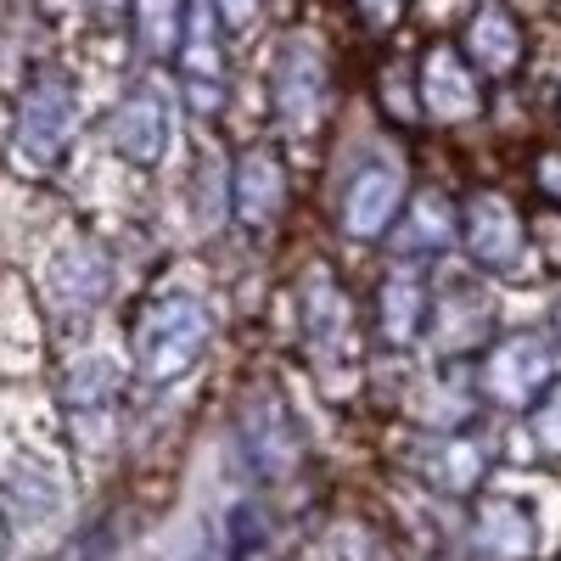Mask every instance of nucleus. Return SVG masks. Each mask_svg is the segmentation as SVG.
<instances>
[{
	"label": "nucleus",
	"mask_w": 561,
	"mask_h": 561,
	"mask_svg": "<svg viewBox=\"0 0 561 561\" xmlns=\"http://www.w3.org/2000/svg\"><path fill=\"white\" fill-rule=\"evenodd\" d=\"M534 438L545 455H561V388L545 393V404L534 410Z\"/></svg>",
	"instance_id": "nucleus-10"
},
{
	"label": "nucleus",
	"mask_w": 561,
	"mask_h": 561,
	"mask_svg": "<svg viewBox=\"0 0 561 561\" xmlns=\"http://www.w3.org/2000/svg\"><path fill=\"white\" fill-rule=\"evenodd\" d=\"M545 370H550V359H545L539 337H511L489 354V393L505 399V404H523V399L539 393Z\"/></svg>",
	"instance_id": "nucleus-4"
},
{
	"label": "nucleus",
	"mask_w": 561,
	"mask_h": 561,
	"mask_svg": "<svg viewBox=\"0 0 561 561\" xmlns=\"http://www.w3.org/2000/svg\"><path fill=\"white\" fill-rule=\"evenodd\" d=\"M404 203V174L388 163V158H370L354 169L348 180V203H343V225H348V237L370 242V237H382V230L393 225Z\"/></svg>",
	"instance_id": "nucleus-3"
},
{
	"label": "nucleus",
	"mask_w": 561,
	"mask_h": 561,
	"mask_svg": "<svg viewBox=\"0 0 561 561\" xmlns=\"http://www.w3.org/2000/svg\"><path fill=\"white\" fill-rule=\"evenodd\" d=\"M280 197H287V185H280V163L270 147H253L242 158V180H237V214L248 230H264L275 214H280Z\"/></svg>",
	"instance_id": "nucleus-7"
},
{
	"label": "nucleus",
	"mask_w": 561,
	"mask_h": 561,
	"mask_svg": "<svg viewBox=\"0 0 561 561\" xmlns=\"http://www.w3.org/2000/svg\"><path fill=\"white\" fill-rule=\"evenodd\" d=\"M348 561H359V556H348ZM365 561H377V556H365Z\"/></svg>",
	"instance_id": "nucleus-12"
},
{
	"label": "nucleus",
	"mask_w": 561,
	"mask_h": 561,
	"mask_svg": "<svg viewBox=\"0 0 561 561\" xmlns=\"http://www.w3.org/2000/svg\"><path fill=\"white\" fill-rule=\"evenodd\" d=\"M0 561H7V528H0Z\"/></svg>",
	"instance_id": "nucleus-11"
},
{
	"label": "nucleus",
	"mask_w": 561,
	"mask_h": 561,
	"mask_svg": "<svg viewBox=\"0 0 561 561\" xmlns=\"http://www.w3.org/2000/svg\"><path fill=\"white\" fill-rule=\"evenodd\" d=\"M208 343V314L192 298H163L140 314V332H135V359H140V377L163 382L174 370H185Z\"/></svg>",
	"instance_id": "nucleus-1"
},
{
	"label": "nucleus",
	"mask_w": 561,
	"mask_h": 561,
	"mask_svg": "<svg viewBox=\"0 0 561 561\" xmlns=\"http://www.w3.org/2000/svg\"><path fill=\"white\" fill-rule=\"evenodd\" d=\"M68 135H73V90L68 79H39L28 96H23V118H18V152L45 169L68 152Z\"/></svg>",
	"instance_id": "nucleus-2"
},
{
	"label": "nucleus",
	"mask_w": 561,
	"mask_h": 561,
	"mask_svg": "<svg viewBox=\"0 0 561 561\" xmlns=\"http://www.w3.org/2000/svg\"><path fill=\"white\" fill-rule=\"evenodd\" d=\"M118 152L129 158V163H158L163 158V135H169V113H163V102L152 96L147 84L135 90V96L118 107Z\"/></svg>",
	"instance_id": "nucleus-6"
},
{
	"label": "nucleus",
	"mask_w": 561,
	"mask_h": 561,
	"mask_svg": "<svg viewBox=\"0 0 561 561\" xmlns=\"http://www.w3.org/2000/svg\"><path fill=\"white\" fill-rule=\"evenodd\" d=\"M427 102H433L438 113H449V118H466V113L478 107L472 79H466V68H460L449 51H433V57H427Z\"/></svg>",
	"instance_id": "nucleus-9"
},
{
	"label": "nucleus",
	"mask_w": 561,
	"mask_h": 561,
	"mask_svg": "<svg viewBox=\"0 0 561 561\" xmlns=\"http://www.w3.org/2000/svg\"><path fill=\"white\" fill-rule=\"evenodd\" d=\"M466 45H472V62L483 73H494V79L523 62V34H517V23L505 18V7H483L472 34H466Z\"/></svg>",
	"instance_id": "nucleus-8"
},
{
	"label": "nucleus",
	"mask_w": 561,
	"mask_h": 561,
	"mask_svg": "<svg viewBox=\"0 0 561 561\" xmlns=\"http://www.w3.org/2000/svg\"><path fill=\"white\" fill-rule=\"evenodd\" d=\"M466 242H472V253L483 264H494V270L517 264L523 225H517V214L505 208V197H478L472 208H466Z\"/></svg>",
	"instance_id": "nucleus-5"
}]
</instances>
